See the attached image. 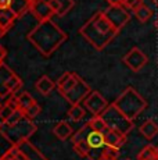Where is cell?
Listing matches in <instances>:
<instances>
[{"mask_svg":"<svg viewBox=\"0 0 158 160\" xmlns=\"http://www.w3.org/2000/svg\"><path fill=\"white\" fill-rule=\"evenodd\" d=\"M33 2H35V0H31V3H33Z\"/></svg>","mask_w":158,"mask_h":160,"instance_id":"bcb514c9","label":"cell"},{"mask_svg":"<svg viewBox=\"0 0 158 160\" xmlns=\"http://www.w3.org/2000/svg\"><path fill=\"white\" fill-rule=\"evenodd\" d=\"M6 56H7V50H6V49L3 48L2 45H0V64H2L3 61H4Z\"/></svg>","mask_w":158,"mask_h":160,"instance_id":"8d00e7d4","label":"cell"},{"mask_svg":"<svg viewBox=\"0 0 158 160\" xmlns=\"http://www.w3.org/2000/svg\"><path fill=\"white\" fill-rule=\"evenodd\" d=\"M86 141L90 145V148H104L105 146L104 135L100 131H92L89 134V137L86 138Z\"/></svg>","mask_w":158,"mask_h":160,"instance_id":"44dd1931","label":"cell"},{"mask_svg":"<svg viewBox=\"0 0 158 160\" xmlns=\"http://www.w3.org/2000/svg\"><path fill=\"white\" fill-rule=\"evenodd\" d=\"M11 3H13V0H0V10L11 8Z\"/></svg>","mask_w":158,"mask_h":160,"instance_id":"d590c367","label":"cell"},{"mask_svg":"<svg viewBox=\"0 0 158 160\" xmlns=\"http://www.w3.org/2000/svg\"><path fill=\"white\" fill-rule=\"evenodd\" d=\"M14 74L16 72H14L8 66H6L4 63L0 64V100H2V103H6L11 98V95H13L7 89L6 84H7V81L14 75Z\"/></svg>","mask_w":158,"mask_h":160,"instance_id":"30bf717a","label":"cell"},{"mask_svg":"<svg viewBox=\"0 0 158 160\" xmlns=\"http://www.w3.org/2000/svg\"><path fill=\"white\" fill-rule=\"evenodd\" d=\"M31 0H13L11 3V10L17 14V17H22L26 11H31Z\"/></svg>","mask_w":158,"mask_h":160,"instance_id":"ffe728a7","label":"cell"},{"mask_svg":"<svg viewBox=\"0 0 158 160\" xmlns=\"http://www.w3.org/2000/svg\"><path fill=\"white\" fill-rule=\"evenodd\" d=\"M90 92H92V88L89 87V84H86V82L81 78L78 81V84L75 85L71 91L64 95V99H67L71 104H81L86 99V96Z\"/></svg>","mask_w":158,"mask_h":160,"instance_id":"9c48e42d","label":"cell"},{"mask_svg":"<svg viewBox=\"0 0 158 160\" xmlns=\"http://www.w3.org/2000/svg\"><path fill=\"white\" fill-rule=\"evenodd\" d=\"M126 160H130V159H126Z\"/></svg>","mask_w":158,"mask_h":160,"instance_id":"c3c4849f","label":"cell"},{"mask_svg":"<svg viewBox=\"0 0 158 160\" xmlns=\"http://www.w3.org/2000/svg\"><path fill=\"white\" fill-rule=\"evenodd\" d=\"M40 110H42V109H40V106H39L38 102H36L35 104H33V106H31V107H29V109L25 112V116L28 117V118L33 120L36 116H39V113H40Z\"/></svg>","mask_w":158,"mask_h":160,"instance_id":"e575fe53","label":"cell"},{"mask_svg":"<svg viewBox=\"0 0 158 160\" xmlns=\"http://www.w3.org/2000/svg\"><path fill=\"white\" fill-rule=\"evenodd\" d=\"M103 120L105 121V125L108 128H112V130H117L122 134L128 135L133 128V121L130 118L123 114L114 103L108 104L107 109L103 112Z\"/></svg>","mask_w":158,"mask_h":160,"instance_id":"5b68a950","label":"cell"},{"mask_svg":"<svg viewBox=\"0 0 158 160\" xmlns=\"http://www.w3.org/2000/svg\"><path fill=\"white\" fill-rule=\"evenodd\" d=\"M58 2V11H57V15H65L69 10H72V7L75 6L74 0H57Z\"/></svg>","mask_w":158,"mask_h":160,"instance_id":"f1b7e54d","label":"cell"},{"mask_svg":"<svg viewBox=\"0 0 158 160\" xmlns=\"http://www.w3.org/2000/svg\"><path fill=\"white\" fill-rule=\"evenodd\" d=\"M6 87H7V89L11 92V93H16V92H18L21 88H22V79H21L17 74H14V75L7 81Z\"/></svg>","mask_w":158,"mask_h":160,"instance_id":"4316f807","label":"cell"},{"mask_svg":"<svg viewBox=\"0 0 158 160\" xmlns=\"http://www.w3.org/2000/svg\"><path fill=\"white\" fill-rule=\"evenodd\" d=\"M119 158V149L114 146H107L104 148V159H112V160H118Z\"/></svg>","mask_w":158,"mask_h":160,"instance_id":"4dcf8cb0","label":"cell"},{"mask_svg":"<svg viewBox=\"0 0 158 160\" xmlns=\"http://www.w3.org/2000/svg\"><path fill=\"white\" fill-rule=\"evenodd\" d=\"M35 88L40 95H43V96H49V95H50L51 92L57 88V84L51 81L47 75H42L40 78L35 82Z\"/></svg>","mask_w":158,"mask_h":160,"instance_id":"9a60e30c","label":"cell"},{"mask_svg":"<svg viewBox=\"0 0 158 160\" xmlns=\"http://www.w3.org/2000/svg\"><path fill=\"white\" fill-rule=\"evenodd\" d=\"M36 130L38 127L33 122V120L28 118L26 116H24L16 124H4L3 121H0V135L10 145L14 146L20 145L22 141L29 139L36 132Z\"/></svg>","mask_w":158,"mask_h":160,"instance_id":"3957f363","label":"cell"},{"mask_svg":"<svg viewBox=\"0 0 158 160\" xmlns=\"http://www.w3.org/2000/svg\"><path fill=\"white\" fill-rule=\"evenodd\" d=\"M4 33H6V31H4V29H3V28H2V27H0V39H2V38H3V35H4Z\"/></svg>","mask_w":158,"mask_h":160,"instance_id":"f35d334b","label":"cell"},{"mask_svg":"<svg viewBox=\"0 0 158 160\" xmlns=\"http://www.w3.org/2000/svg\"><path fill=\"white\" fill-rule=\"evenodd\" d=\"M153 2H154V4H156L157 7H158V0H153Z\"/></svg>","mask_w":158,"mask_h":160,"instance_id":"ab89813d","label":"cell"},{"mask_svg":"<svg viewBox=\"0 0 158 160\" xmlns=\"http://www.w3.org/2000/svg\"><path fill=\"white\" fill-rule=\"evenodd\" d=\"M93 130L89 125V122H86L82 128H79L77 132H74V135H72V143H77V142H79V141H86V138L89 137V134Z\"/></svg>","mask_w":158,"mask_h":160,"instance_id":"cb8c5ba5","label":"cell"},{"mask_svg":"<svg viewBox=\"0 0 158 160\" xmlns=\"http://www.w3.org/2000/svg\"><path fill=\"white\" fill-rule=\"evenodd\" d=\"M122 63L125 64L128 68L133 72H139L147 66L148 57L142 49L139 48H132L129 52L123 56Z\"/></svg>","mask_w":158,"mask_h":160,"instance_id":"8992f818","label":"cell"},{"mask_svg":"<svg viewBox=\"0 0 158 160\" xmlns=\"http://www.w3.org/2000/svg\"><path fill=\"white\" fill-rule=\"evenodd\" d=\"M103 160H112V159H103Z\"/></svg>","mask_w":158,"mask_h":160,"instance_id":"f6af8a7d","label":"cell"},{"mask_svg":"<svg viewBox=\"0 0 158 160\" xmlns=\"http://www.w3.org/2000/svg\"><path fill=\"white\" fill-rule=\"evenodd\" d=\"M87 122H89V125L92 127L93 131H100V132H103V131L105 130V128H107V125H105V121L103 120L101 116H93Z\"/></svg>","mask_w":158,"mask_h":160,"instance_id":"83f0119b","label":"cell"},{"mask_svg":"<svg viewBox=\"0 0 158 160\" xmlns=\"http://www.w3.org/2000/svg\"><path fill=\"white\" fill-rule=\"evenodd\" d=\"M103 135H104V141L107 146H114V148L121 149V146L126 142L125 134H122V132H119L117 130H112V128H108V127L103 131Z\"/></svg>","mask_w":158,"mask_h":160,"instance_id":"4fadbf2b","label":"cell"},{"mask_svg":"<svg viewBox=\"0 0 158 160\" xmlns=\"http://www.w3.org/2000/svg\"><path fill=\"white\" fill-rule=\"evenodd\" d=\"M82 106H83L87 112L92 113L93 116H101L103 112L107 109L108 103H107V100L104 99V96H103L100 92L92 91L86 96V99L82 102Z\"/></svg>","mask_w":158,"mask_h":160,"instance_id":"ba28073f","label":"cell"},{"mask_svg":"<svg viewBox=\"0 0 158 160\" xmlns=\"http://www.w3.org/2000/svg\"><path fill=\"white\" fill-rule=\"evenodd\" d=\"M17 146L20 148V150L22 152V155L25 156L26 160H47L46 156H44L43 153L38 149V148L33 145L29 139L22 141V142H21L20 145H17Z\"/></svg>","mask_w":158,"mask_h":160,"instance_id":"5bb4252c","label":"cell"},{"mask_svg":"<svg viewBox=\"0 0 158 160\" xmlns=\"http://www.w3.org/2000/svg\"><path fill=\"white\" fill-rule=\"evenodd\" d=\"M114 104L132 121H135L147 109L146 99L133 87L125 88V91L114 100Z\"/></svg>","mask_w":158,"mask_h":160,"instance_id":"277c9868","label":"cell"},{"mask_svg":"<svg viewBox=\"0 0 158 160\" xmlns=\"http://www.w3.org/2000/svg\"><path fill=\"white\" fill-rule=\"evenodd\" d=\"M156 28L158 29V18H157V21H156Z\"/></svg>","mask_w":158,"mask_h":160,"instance_id":"60d3db41","label":"cell"},{"mask_svg":"<svg viewBox=\"0 0 158 160\" xmlns=\"http://www.w3.org/2000/svg\"><path fill=\"white\" fill-rule=\"evenodd\" d=\"M16 95L18 98V109L22 110L24 113H25L31 106H33V104L36 103L35 98H33L31 93H28V92H21V93L16 92Z\"/></svg>","mask_w":158,"mask_h":160,"instance_id":"d6986e66","label":"cell"},{"mask_svg":"<svg viewBox=\"0 0 158 160\" xmlns=\"http://www.w3.org/2000/svg\"><path fill=\"white\" fill-rule=\"evenodd\" d=\"M142 4H144L143 3V0H122V6L125 8H128V10H137L139 7H140Z\"/></svg>","mask_w":158,"mask_h":160,"instance_id":"d6a6232c","label":"cell"},{"mask_svg":"<svg viewBox=\"0 0 158 160\" xmlns=\"http://www.w3.org/2000/svg\"><path fill=\"white\" fill-rule=\"evenodd\" d=\"M24 116H25V113H24L22 110L17 109V110H14L13 114H11L7 120H6V121H3V122H4V124H16V122H17V121H20V120Z\"/></svg>","mask_w":158,"mask_h":160,"instance_id":"836d02e7","label":"cell"},{"mask_svg":"<svg viewBox=\"0 0 158 160\" xmlns=\"http://www.w3.org/2000/svg\"><path fill=\"white\" fill-rule=\"evenodd\" d=\"M72 148H74V152L81 158H87V153L90 150V145L87 143V141H79L77 143H72Z\"/></svg>","mask_w":158,"mask_h":160,"instance_id":"484cf974","label":"cell"},{"mask_svg":"<svg viewBox=\"0 0 158 160\" xmlns=\"http://www.w3.org/2000/svg\"><path fill=\"white\" fill-rule=\"evenodd\" d=\"M104 14L118 31L122 29L130 20V13L123 6H110L104 11Z\"/></svg>","mask_w":158,"mask_h":160,"instance_id":"52a82bcc","label":"cell"},{"mask_svg":"<svg viewBox=\"0 0 158 160\" xmlns=\"http://www.w3.org/2000/svg\"><path fill=\"white\" fill-rule=\"evenodd\" d=\"M157 152H158V146H157Z\"/></svg>","mask_w":158,"mask_h":160,"instance_id":"7dc6e473","label":"cell"},{"mask_svg":"<svg viewBox=\"0 0 158 160\" xmlns=\"http://www.w3.org/2000/svg\"><path fill=\"white\" fill-rule=\"evenodd\" d=\"M133 14H135V17L139 20V22L144 24V22H147V21L150 20L151 17H153V10H151L148 6L142 4L140 7L137 8V10L133 11Z\"/></svg>","mask_w":158,"mask_h":160,"instance_id":"603a6c76","label":"cell"},{"mask_svg":"<svg viewBox=\"0 0 158 160\" xmlns=\"http://www.w3.org/2000/svg\"><path fill=\"white\" fill-rule=\"evenodd\" d=\"M2 104H3V103H2V100H0V107H2Z\"/></svg>","mask_w":158,"mask_h":160,"instance_id":"ee69618b","label":"cell"},{"mask_svg":"<svg viewBox=\"0 0 158 160\" xmlns=\"http://www.w3.org/2000/svg\"><path fill=\"white\" fill-rule=\"evenodd\" d=\"M31 13L38 18V21H44V20H50L56 11L51 8V6L46 2L42 0H35L31 6Z\"/></svg>","mask_w":158,"mask_h":160,"instance_id":"8fae6325","label":"cell"},{"mask_svg":"<svg viewBox=\"0 0 158 160\" xmlns=\"http://www.w3.org/2000/svg\"><path fill=\"white\" fill-rule=\"evenodd\" d=\"M0 160H8V159H6L4 156H2V158H0Z\"/></svg>","mask_w":158,"mask_h":160,"instance_id":"b9f144b4","label":"cell"},{"mask_svg":"<svg viewBox=\"0 0 158 160\" xmlns=\"http://www.w3.org/2000/svg\"><path fill=\"white\" fill-rule=\"evenodd\" d=\"M17 14L14 13L11 8H4V10H0V27L7 32L8 29L13 27V24L17 20Z\"/></svg>","mask_w":158,"mask_h":160,"instance_id":"ac0fdd59","label":"cell"},{"mask_svg":"<svg viewBox=\"0 0 158 160\" xmlns=\"http://www.w3.org/2000/svg\"><path fill=\"white\" fill-rule=\"evenodd\" d=\"M110 6H122V0H105Z\"/></svg>","mask_w":158,"mask_h":160,"instance_id":"74e56055","label":"cell"},{"mask_svg":"<svg viewBox=\"0 0 158 160\" xmlns=\"http://www.w3.org/2000/svg\"><path fill=\"white\" fill-rule=\"evenodd\" d=\"M137 160H158L157 148L153 145H147L139 152Z\"/></svg>","mask_w":158,"mask_h":160,"instance_id":"7402d4cb","label":"cell"},{"mask_svg":"<svg viewBox=\"0 0 158 160\" xmlns=\"http://www.w3.org/2000/svg\"><path fill=\"white\" fill-rule=\"evenodd\" d=\"M42 2H46V3H50L51 0H42Z\"/></svg>","mask_w":158,"mask_h":160,"instance_id":"7bdbcfd3","label":"cell"},{"mask_svg":"<svg viewBox=\"0 0 158 160\" xmlns=\"http://www.w3.org/2000/svg\"><path fill=\"white\" fill-rule=\"evenodd\" d=\"M26 38L44 57H49L67 41L68 36L50 18L39 21V24L28 33Z\"/></svg>","mask_w":158,"mask_h":160,"instance_id":"6da1fadb","label":"cell"},{"mask_svg":"<svg viewBox=\"0 0 158 160\" xmlns=\"http://www.w3.org/2000/svg\"><path fill=\"white\" fill-rule=\"evenodd\" d=\"M79 79H81V77H79L78 74L71 72V71L64 72L63 75L58 78V81L56 82V84H57V89H58V92L64 96L67 92H69L72 88L75 87V85L78 84Z\"/></svg>","mask_w":158,"mask_h":160,"instance_id":"7c38bea8","label":"cell"},{"mask_svg":"<svg viewBox=\"0 0 158 160\" xmlns=\"http://www.w3.org/2000/svg\"><path fill=\"white\" fill-rule=\"evenodd\" d=\"M79 32L95 49L103 50L119 33V31L105 17L104 11H99L85 22Z\"/></svg>","mask_w":158,"mask_h":160,"instance_id":"7a4b0ae2","label":"cell"},{"mask_svg":"<svg viewBox=\"0 0 158 160\" xmlns=\"http://www.w3.org/2000/svg\"><path fill=\"white\" fill-rule=\"evenodd\" d=\"M53 132H54V135H56L58 139H61V141H65V139H68V138H72V135H74V130H72V127L69 125L68 121L57 122L56 127L53 128Z\"/></svg>","mask_w":158,"mask_h":160,"instance_id":"2e32d148","label":"cell"},{"mask_svg":"<svg viewBox=\"0 0 158 160\" xmlns=\"http://www.w3.org/2000/svg\"><path fill=\"white\" fill-rule=\"evenodd\" d=\"M14 110L16 109H13L10 104L3 103L2 107H0V121H6V120L14 113Z\"/></svg>","mask_w":158,"mask_h":160,"instance_id":"1f68e13d","label":"cell"},{"mask_svg":"<svg viewBox=\"0 0 158 160\" xmlns=\"http://www.w3.org/2000/svg\"><path fill=\"white\" fill-rule=\"evenodd\" d=\"M104 148H90L89 153H87V159L89 160H103L104 159Z\"/></svg>","mask_w":158,"mask_h":160,"instance_id":"f546056e","label":"cell"},{"mask_svg":"<svg viewBox=\"0 0 158 160\" xmlns=\"http://www.w3.org/2000/svg\"><path fill=\"white\" fill-rule=\"evenodd\" d=\"M85 113H86V110H85L83 106H81V104H72V107L68 110V117L72 121H79V120H82L85 117Z\"/></svg>","mask_w":158,"mask_h":160,"instance_id":"d4e9b609","label":"cell"},{"mask_svg":"<svg viewBox=\"0 0 158 160\" xmlns=\"http://www.w3.org/2000/svg\"><path fill=\"white\" fill-rule=\"evenodd\" d=\"M139 131H140V134L146 138V139L151 141L158 135V124L154 121V120H147V121H144L140 125Z\"/></svg>","mask_w":158,"mask_h":160,"instance_id":"e0dca14e","label":"cell"}]
</instances>
